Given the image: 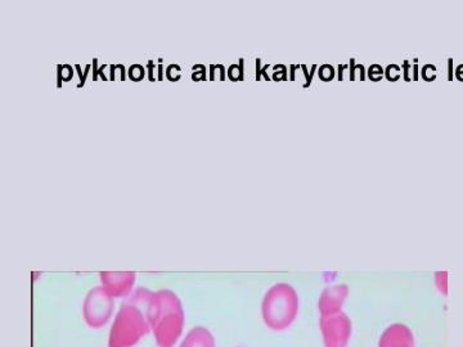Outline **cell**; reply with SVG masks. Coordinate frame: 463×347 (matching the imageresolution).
Masks as SVG:
<instances>
[{"instance_id": "obj_2", "label": "cell", "mask_w": 463, "mask_h": 347, "mask_svg": "<svg viewBox=\"0 0 463 347\" xmlns=\"http://www.w3.org/2000/svg\"><path fill=\"white\" fill-rule=\"evenodd\" d=\"M150 325L159 347H174L185 328V310L178 296L169 289L152 295L147 309Z\"/></svg>"}, {"instance_id": "obj_7", "label": "cell", "mask_w": 463, "mask_h": 347, "mask_svg": "<svg viewBox=\"0 0 463 347\" xmlns=\"http://www.w3.org/2000/svg\"><path fill=\"white\" fill-rule=\"evenodd\" d=\"M348 287L335 286L331 288L324 289L322 292L320 301H318V309H320L321 316L332 315L341 312L342 305L347 300Z\"/></svg>"}, {"instance_id": "obj_8", "label": "cell", "mask_w": 463, "mask_h": 347, "mask_svg": "<svg viewBox=\"0 0 463 347\" xmlns=\"http://www.w3.org/2000/svg\"><path fill=\"white\" fill-rule=\"evenodd\" d=\"M378 347H414L413 333L407 325H389L381 334Z\"/></svg>"}, {"instance_id": "obj_9", "label": "cell", "mask_w": 463, "mask_h": 347, "mask_svg": "<svg viewBox=\"0 0 463 347\" xmlns=\"http://www.w3.org/2000/svg\"><path fill=\"white\" fill-rule=\"evenodd\" d=\"M180 347H216L212 332L205 327H196L189 331Z\"/></svg>"}, {"instance_id": "obj_6", "label": "cell", "mask_w": 463, "mask_h": 347, "mask_svg": "<svg viewBox=\"0 0 463 347\" xmlns=\"http://www.w3.org/2000/svg\"><path fill=\"white\" fill-rule=\"evenodd\" d=\"M101 276L102 287L113 296V298L126 297L131 295L135 283L134 273H113V271H104L99 274Z\"/></svg>"}, {"instance_id": "obj_3", "label": "cell", "mask_w": 463, "mask_h": 347, "mask_svg": "<svg viewBox=\"0 0 463 347\" xmlns=\"http://www.w3.org/2000/svg\"><path fill=\"white\" fill-rule=\"evenodd\" d=\"M299 314V295L287 283L275 285L264 296L261 316L269 330L282 332L290 328Z\"/></svg>"}, {"instance_id": "obj_1", "label": "cell", "mask_w": 463, "mask_h": 347, "mask_svg": "<svg viewBox=\"0 0 463 347\" xmlns=\"http://www.w3.org/2000/svg\"><path fill=\"white\" fill-rule=\"evenodd\" d=\"M153 292L138 288L126 303L122 305L110 331L108 347H133L151 331L147 309Z\"/></svg>"}, {"instance_id": "obj_4", "label": "cell", "mask_w": 463, "mask_h": 347, "mask_svg": "<svg viewBox=\"0 0 463 347\" xmlns=\"http://www.w3.org/2000/svg\"><path fill=\"white\" fill-rule=\"evenodd\" d=\"M113 310H115V301H113V296L108 294L104 287H95V288L90 289L84 300V321L88 327L98 330L110 322Z\"/></svg>"}, {"instance_id": "obj_5", "label": "cell", "mask_w": 463, "mask_h": 347, "mask_svg": "<svg viewBox=\"0 0 463 347\" xmlns=\"http://www.w3.org/2000/svg\"><path fill=\"white\" fill-rule=\"evenodd\" d=\"M324 347H347L353 333V323L344 312L321 316Z\"/></svg>"}]
</instances>
